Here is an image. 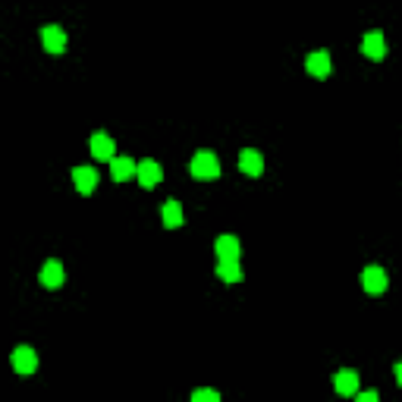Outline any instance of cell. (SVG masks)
<instances>
[{"label": "cell", "mask_w": 402, "mask_h": 402, "mask_svg": "<svg viewBox=\"0 0 402 402\" xmlns=\"http://www.w3.org/2000/svg\"><path fill=\"white\" fill-rule=\"evenodd\" d=\"M192 176L195 179H205V183H211V179L220 176V161L214 151H198L195 157H192Z\"/></svg>", "instance_id": "6da1fadb"}, {"label": "cell", "mask_w": 402, "mask_h": 402, "mask_svg": "<svg viewBox=\"0 0 402 402\" xmlns=\"http://www.w3.org/2000/svg\"><path fill=\"white\" fill-rule=\"evenodd\" d=\"M387 271L383 267H365L361 271V286H365V293H371V295H381V293H387Z\"/></svg>", "instance_id": "7a4b0ae2"}, {"label": "cell", "mask_w": 402, "mask_h": 402, "mask_svg": "<svg viewBox=\"0 0 402 402\" xmlns=\"http://www.w3.org/2000/svg\"><path fill=\"white\" fill-rule=\"evenodd\" d=\"M35 368H38V355H35L32 346L13 349V371H16V374L28 377V374H35Z\"/></svg>", "instance_id": "3957f363"}, {"label": "cell", "mask_w": 402, "mask_h": 402, "mask_svg": "<svg viewBox=\"0 0 402 402\" xmlns=\"http://www.w3.org/2000/svg\"><path fill=\"white\" fill-rule=\"evenodd\" d=\"M239 170L246 173V176H261L264 173V157H261V151L255 148H242L239 151Z\"/></svg>", "instance_id": "277c9868"}, {"label": "cell", "mask_w": 402, "mask_h": 402, "mask_svg": "<svg viewBox=\"0 0 402 402\" xmlns=\"http://www.w3.org/2000/svg\"><path fill=\"white\" fill-rule=\"evenodd\" d=\"M305 69H308V75H314V79H327L330 69H334L330 54H327V51H311L308 60H305Z\"/></svg>", "instance_id": "5b68a950"}, {"label": "cell", "mask_w": 402, "mask_h": 402, "mask_svg": "<svg viewBox=\"0 0 402 402\" xmlns=\"http://www.w3.org/2000/svg\"><path fill=\"white\" fill-rule=\"evenodd\" d=\"M136 179L145 185V189H154V185L164 179V170H161V164H157V161H151V157H148V161H138Z\"/></svg>", "instance_id": "8992f818"}, {"label": "cell", "mask_w": 402, "mask_h": 402, "mask_svg": "<svg viewBox=\"0 0 402 402\" xmlns=\"http://www.w3.org/2000/svg\"><path fill=\"white\" fill-rule=\"evenodd\" d=\"M42 42H44V51H51V54H63V51H66V32H63L60 26H44Z\"/></svg>", "instance_id": "52a82bcc"}, {"label": "cell", "mask_w": 402, "mask_h": 402, "mask_svg": "<svg viewBox=\"0 0 402 402\" xmlns=\"http://www.w3.org/2000/svg\"><path fill=\"white\" fill-rule=\"evenodd\" d=\"M361 51H365V57H371V60H383V57H387L383 32H368V35H365V38H361Z\"/></svg>", "instance_id": "ba28073f"}, {"label": "cell", "mask_w": 402, "mask_h": 402, "mask_svg": "<svg viewBox=\"0 0 402 402\" xmlns=\"http://www.w3.org/2000/svg\"><path fill=\"white\" fill-rule=\"evenodd\" d=\"M334 390L340 396H358V371L342 368L340 374L334 377Z\"/></svg>", "instance_id": "9c48e42d"}, {"label": "cell", "mask_w": 402, "mask_h": 402, "mask_svg": "<svg viewBox=\"0 0 402 402\" xmlns=\"http://www.w3.org/2000/svg\"><path fill=\"white\" fill-rule=\"evenodd\" d=\"M73 183H75V189L82 192V195H91V192H95V185H98L95 167H75V170H73Z\"/></svg>", "instance_id": "30bf717a"}, {"label": "cell", "mask_w": 402, "mask_h": 402, "mask_svg": "<svg viewBox=\"0 0 402 402\" xmlns=\"http://www.w3.org/2000/svg\"><path fill=\"white\" fill-rule=\"evenodd\" d=\"M136 173H138V164L129 161V157H113V161H110V176H113L116 183H126V179H132Z\"/></svg>", "instance_id": "8fae6325"}, {"label": "cell", "mask_w": 402, "mask_h": 402, "mask_svg": "<svg viewBox=\"0 0 402 402\" xmlns=\"http://www.w3.org/2000/svg\"><path fill=\"white\" fill-rule=\"evenodd\" d=\"M91 157H98V161H113V138L107 136V132H95L91 136Z\"/></svg>", "instance_id": "7c38bea8"}, {"label": "cell", "mask_w": 402, "mask_h": 402, "mask_svg": "<svg viewBox=\"0 0 402 402\" xmlns=\"http://www.w3.org/2000/svg\"><path fill=\"white\" fill-rule=\"evenodd\" d=\"M42 286H48V289H60L63 286V264L57 258H51L48 264L42 267Z\"/></svg>", "instance_id": "4fadbf2b"}, {"label": "cell", "mask_w": 402, "mask_h": 402, "mask_svg": "<svg viewBox=\"0 0 402 402\" xmlns=\"http://www.w3.org/2000/svg\"><path fill=\"white\" fill-rule=\"evenodd\" d=\"M214 252H217L220 261H239V239L236 236H217Z\"/></svg>", "instance_id": "5bb4252c"}, {"label": "cell", "mask_w": 402, "mask_h": 402, "mask_svg": "<svg viewBox=\"0 0 402 402\" xmlns=\"http://www.w3.org/2000/svg\"><path fill=\"white\" fill-rule=\"evenodd\" d=\"M161 220H164L167 230H176V226H183V205H179L176 198L164 201V208H161Z\"/></svg>", "instance_id": "9a60e30c"}, {"label": "cell", "mask_w": 402, "mask_h": 402, "mask_svg": "<svg viewBox=\"0 0 402 402\" xmlns=\"http://www.w3.org/2000/svg\"><path fill=\"white\" fill-rule=\"evenodd\" d=\"M217 277L223 280V283H239V280H242V267H239V261H220Z\"/></svg>", "instance_id": "2e32d148"}, {"label": "cell", "mask_w": 402, "mask_h": 402, "mask_svg": "<svg viewBox=\"0 0 402 402\" xmlns=\"http://www.w3.org/2000/svg\"><path fill=\"white\" fill-rule=\"evenodd\" d=\"M192 402H220V393H217V390H211V387L195 390V393H192Z\"/></svg>", "instance_id": "e0dca14e"}, {"label": "cell", "mask_w": 402, "mask_h": 402, "mask_svg": "<svg viewBox=\"0 0 402 402\" xmlns=\"http://www.w3.org/2000/svg\"><path fill=\"white\" fill-rule=\"evenodd\" d=\"M355 402H381V396H377L374 390H361V393L355 396Z\"/></svg>", "instance_id": "ac0fdd59"}, {"label": "cell", "mask_w": 402, "mask_h": 402, "mask_svg": "<svg viewBox=\"0 0 402 402\" xmlns=\"http://www.w3.org/2000/svg\"><path fill=\"white\" fill-rule=\"evenodd\" d=\"M393 371H396V381H399V387H402V361H396V368H393Z\"/></svg>", "instance_id": "d6986e66"}]
</instances>
